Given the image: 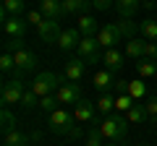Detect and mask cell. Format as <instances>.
I'll list each match as a JSON object with an SVG mask.
<instances>
[{
	"mask_svg": "<svg viewBox=\"0 0 157 146\" xmlns=\"http://www.w3.org/2000/svg\"><path fill=\"white\" fill-rule=\"evenodd\" d=\"M76 29L81 31V37H97V34H100V24H97V21H94V16H89V13L78 16Z\"/></svg>",
	"mask_w": 157,
	"mask_h": 146,
	"instance_id": "obj_18",
	"label": "cell"
},
{
	"mask_svg": "<svg viewBox=\"0 0 157 146\" xmlns=\"http://www.w3.org/2000/svg\"><path fill=\"white\" fill-rule=\"evenodd\" d=\"M13 63H16V76L32 73V71H37V65H39L37 55H34V52L29 50L26 45H24V47H18V50L13 52Z\"/></svg>",
	"mask_w": 157,
	"mask_h": 146,
	"instance_id": "obj_6",
	"label": "cell"
},
{
	"mask_svg": "<svg viewBox=\"0 0 157 146\" xmlns=\"http://www.w3.org/2000/svg\"><path fill=\"white\" fill-rule=\"evenodd\" d=\"M123 60H126V55L121 50H115V47L102 52V65H105V71H110V73L123 71Z\"/></svg>",
	"mask_w": 157,
	"mask_h": 146,
	"instance_id": "obj_12",
	"label": "cell"
},
{
	"mask_svg": "<svg viewBox=\"0 0 157 146\" xmlns=\"http://www.w3.org/2000/svg\"><path fill=\"white\" fill-rule=\"evenodd\" d=\"M84 146H105V144H102V133H100V123L89 128V133H86V141H84Z\"/></svg>",
	"mask_w": 157,
	"mask_h": 146,
	"instance_id": "obj_30",
	"label": "cell"
},
{
	"mask_svg": "<svg viewBox=\"0 0 157 146\" xmlns=\"http://www.w3.org/2000/svg\"><path fill=\"white\" fill-rule=\"evenodd\" d=\"M29 136L21 133V130H8V133H3V146H29Z\"/></svg>",
	"mask_w": 157,
	"mask_h": 146,
	"instance_id": "obj_23",
	"label": "cell"
},
{
	"mask_svg": "<svg viewBox=\"0 0 157 146\" xmlns=\"http://www.w3.org/2000/svg\"><path fill=\"white\" fill-rule=\"evenodd\" d=\"M21 107H24V110H34V107H39V97L34 94L32 89H26V91H24V99H21Z\"/></svg>",
	"mask_w": 157,
	"mask_h": 146,
	"instance_id": "obj_33",
	"label": "cell"
},
{
	"mask_svg": "<svg viewBox=\"0 0 157 146\" xmlns=\"http://www.w3.org/2000/svg\"><path fill=\"white\" fill-rule=\"evenodd\" d=\"M0 128H3V133H8V130H16V118L11 115V110L8 107H3V112H0Z\"/></svg>",
	"mask_w": 157,
	"mask_h": 146,
	"instance_id": "obj_29",
	"label": "cell"
},
{
	"mask_svg": "<svg viewBox=\"0 0 157 146\" xmlns=\"http://www.w3.org/2000/svg\"><path fill=\"white\" fill-rule=\"evenodd\" d=\"M100 39L97 37H81V42H78V57L84 63H102V55H100Z\"/></svg>",
	"mask_w": 157,
	"mask_h": 146,
	"instance_id": "obj_7",
	"label": "cell"
},
{
	"mask_svg": "<svg viewBox=\"0 0 157 146\" xmlns=\"http://www.w3.org/2000/svg\"><path fill=\"white\" fill-rule=\"evenodd\" d=\"M128 94H131V99H134V102L144 99V97H147V84H144V78L128 81Z\"/></svg>",
	"mask_w": 157,
	"mask_h": 146,
	"instance_id": "obj_26",
	"label": "cell"
},
{
	"mask_svg": "<svg viewBox=\"0 0 157 146\" xmlns=\"http://www.w3.org/2000/svg\"><path fill=\"white\" fill-rule=\"evenodd\" d=\"M78 42H81V31H78L76 26H71V29H63V34H60V39H58V50H76L78 47Z\"/></svg>",
	"mask_w": 157,
	"mask_h": 146,
	"instance_id": "obj_16",
	"label": "cell"
},
{
	"mask_svg": "<svg viewBox=\"0 0 157 146\" xmlns=\"http://www.w3.org/2000/svg\"><path fill=\"white\" fill-rule=\"evenodd\" d=\"M60 78H58L55 73H50V71H45V73H37V78L32 81V91L37 97H47V94H55L58 89H60Z\"/></svg>",
	"mask_w": 157,
	"mask_h": 146,
	"instance_id": "obj_5",
	"label": "cell"
},
{
	"mask_svg": "<svg viewBox=\"0 0 157 146\" xmlns=\"http://www.w3.org/2000/svg\"><path fill=\"white\" fill-rule=\"evenodd\" d=\"M92 5V0H63V13L66 16H84Z\"/></svg>",
	"mask_w": 157,
	"mask_h": 146,
	"instance_id": "obj_17",
	"label": "cell"
},
{
	"mask_svg": "<svg viewBox=\"0 0 157 146\" xmlns=\"http://www.w3.org/2000/svg\"><path fill=\"white\" fill-rule=\"evenodd\" d=\"M60 102H58V94H47V97H39V110H42V112H55V110H60Z\"/></svg>",
	"mask_w": 157,
	"mask_h": 146,
	"instance_id": "obj_27",
	"label": "cell"
},
{
	"mask_svg": "<svg viewBox=\"0 0 157 146\" xmlns=\"http://www.w3.org/2000/svg\"><path fill=\"white\" fill-rule=\"evenodd\" d=\"M0 71L3 73H16V63H13V55H8V52H3V57H0Z\"/></svg>",
	"mask_w": 157,
	"mask_h": 146,
	"instance_id": "obj_34",
	"label": "cell"
},
{
	"mask_svg": "<svg viewBox=\"0 0 157 146\" xmlns=\"http://www.w3.org/2000/svg\"><path fill=\"white\" fill-rule=\"evenodd\" d=\"M92 5L94 11H107L110 5H115V0H92Z\"/></svg>",
	"mask_w": 157,
	"mask_h": 146,
	"instance_id": "obj_37",
	"label": "cell"
},
{
	"mask_svg": "<svg viewBox=\"0 0 157 146\" xmlns=\"http://www.w3.org/2000/svg\"><path fill=\"white\" fill-rule=\"evenodd\" d=\"M76 123L71 112L66 110H55V112L47 115V125H50V133H58V136H68V138H81V128Z\"/></svg>",
	"mask_w": 157,
	"mask_h": 146,
	"instance_id": "obj_2",
	"label": "cell"
},
{
	"mask_svg": "<svg viewBox=\"0 0 157 146\" xmlns=\"http://www.w3.org/2000/svg\"><path fill=\"white\" fill-rule=\"evenodd\" d=\"M139 8H141V0H115V11L123 21L136 18L139 16Z\"/></svg>",
	"mask_w": 157,
	"mask_h": 146,
	"instance_id": "obj_13",
	"label": "cell"
},
{
	"mask_svg": "<svg viewBox=\"0 0 157 146\" xmlns=\"http://www.w3.org/2000/svg\"><path fill=\"white\" fill-rule=\"evenodd\" d=\"M73 118L76 123H97V104L89 99H81L73 110Z\"/></svg>",
	"mask_w": 157,
	"mask_h": 146,
	"instance_id": "obj_11",
	"label": "cell"
},
{
	"mask_svg": "<svg viewBox=\"0 0 157 146\" xmlns=\"http://www.w3.org/2000/svg\"><path fill=\"white\" fill-rule=\"evenodd\" d=\"M113 107H115V99H113L110 94H100V102H97V110H100L102 115H110Z\"/></svg>",
	"mask_w": 157,
	"mask_h": 146,
	"instance_id": "obj_32",
	"label": "cell"
},
{
	"mask_svg": "<svg viewBox=\"0 0 157 146\" xmlns=\"http://www.w3.org/2000/svg\"><path fill=\"white\" fill-rule=\"evenodd\" d=\"M105 146H121V144H118V141H107Z\"/></svg>",
	"mask_w": 157,
	"mask_h": 146,
	"instance_id": "obj_39",
	"label": "cell"
},
{
	"mask_svg": "<svg viewBox=\"0 0 157 146\" xmlns=\"http://www.w3.org/2000/svg\"><path fill=\"white\" fill-rule=\"evenodd\" d=\"M155 81H157V73H155Z\"/></svg>",
	"mask_w": 157,
	"mask_h": 146,
	"instance_id": "obj_41",
	"label": "cell"
},
{
	"mask_svg": "<svg viewBox=\"0 0 157 146\" xmlns=\"http://www.w3.org/2000/svg\"><path fill=\"white\" fill-rule=\"evenodd\" d=\"M37 34H39V39L45 42V45H58V39H60V21H50V18H45L42 24H37Z\"/></svg>",
	"mask_w": 157,
	"mask_h": 146,
	"instance_id": "obj_8",
	"label": "cell"
},
{
	"mask_svg": "<svg viewBox=\"0 0 157 146\" xmlns=\"http://www.w3.org/2000/svg\"><path fill=\"white\" fill-rule=\"evenodd\" d=\"M115 73H110V71H105V68H102V71H97L94 73V78H92V84H94V89L97 91H107L110 89V86H115Z\"/></svg>",
	"mask_w": 157,
	"mask_h": 146,
	"instance_id": "obj_20",
	"label": "cell"
},
{
	"mask_svg": "<svg viewBox=\"0 0 157 146\" xmlns=\"http://www.w3.org/2000/svg\"><path fill=\"white\" fill-rule=\"evenodd\" d=\"M141 5H144V8H152V5H155V0H141Z\"/></svg>",
	"mask_w": 157,
	"mask_h": 146,
	"instance_id": "obj_38",
	"label": "cell"
},
{
	"mask_svg": "<svg viewBox=\"0 0 157 146\" xmlns=\"http://www.w3.org/2000/svg\"><path fill=\"white\" fill-rule=\"evenodd\" d=\"M144 45H147L144 37H134V39H128V42H126V57L141 60V57H144Z\"/></svg>",
	"mask_w": 157,
	"mask_h": 146,
	"instance_id": "obj_21",
	"label": "cell"
},
{
	"mask_svg": "<svg viewBox=\"0 0 157 146\" xmlns=\"http://www.w3.org/2000/svg\"><path fill=\"white\" fill-rule=\"evenodd\" d=\"M126 120H128L131 125H141V123H147L149 125V112H147V107H144V102H134V107H131L128 112H126Z\"/></svg>",
	"mask_w": 157,
	"mask_h": 146,
	"instance_id": "obj_19",
	"label": "cell"
},
{
	"mask_svg": "<svg viewBox=\"0 0 157 146\" xmlns=\"http://www.w3.org/2000/svg\"><path fill=\"white\" fill-rule=\"evenodd\" d=\"M131 146H149V144H131Z\"/></svg>",
	"mask_w": 157,
	"mask_h": 146,
	"instance_id": "obj_40",
	"label": "cell"
},
{
	"mask_svg": "<svg viewBox=\"0 0 157 146\" xmlns=\"http://www.w3.org/2000/svg\"><path fill=\"white\" fill-rule=\"evenodd\" d=\"M39 11L45 13V18H50V21L66 18V13H63V0H39Z\"/></svg>",
	"mask_w": 157,
	"mask_h": 146,
	"instance_id": "obj_14",
	"label": "cell"
},
{
	"mask_svg": "<svg viewBox=\"0 0 157 146\" xmlns=\"http://www.w3.org/2000/svg\"><path fill=\"white\" fill-rule=\"evenodd\" d=\"M26 21L32 24L34 29H37V24H42V21H45V13L39 11V8H37V11H29V13H26Z\"/></svg>",
	"mask_w": 157,
	"mask_h": 146,
	"instance_id": "obj_35",
	"label": "cell"
},
{
	"mask_svg": "<svg viewBox=\"0 0 157 146\" xmlns=\"http://www.w3.org/2000/svg\"><path fill=\"white\" fill-rule=\"evenodd\" d=\"M26 24L21 16H8L3 18V31H6V39H24L26 34Z\"/></svg>",
	"mask_w": 157,
	"mask_h": 146,
	"instance_id": "obj_9",
	"label": "cell"
},
{
	"mask_svg": "<svg viewBox=\"0 0 157 146\" xmlns=\"http://www.w3.org/2000/svg\"><path fill=\"white\" fill-rule=\"evenodd\" d=\"M100 133H102V138L121 144L126 138V133H128V120H126V115H121V112L105 115V120L100 123Z\"/></svg>",
	"mask_w": 157,
	"mask_h": 146,
	"instance_id": "obj_3",
	"label": "cell"
},
{
	"mask_svg": "<svg viewBox=\"0 0 157 146\" xmlns=\"http://www.w3.org/2000/svg\"><path fill=\"white\" fill-rule=\"evenodd\" d=\"M24 11H26V0H3V13H0V18L21 16Z\"/></svg>",
	"mask_w": 157,
	"mask_h": 146,
	"instance_id": "obj_22",
	"label": "cell"
},
{
	"mask_svg": "<svg viewBox=\"0 0 157 146\" xmlns=\"http://www.w3.org/2000/svg\"><path fill=\"white\" fill-rule=\"evenodd\" d=\"M139 34L147 42H157V21L155 18H144V21L139 24Z\"/></svg>",
	"mask_w": 157,
	"mask_h": 146,
	"instance_id": "obj_24",
	"label": "cell"
},
{
	"mask_svg": "<svg viewBox=\"0 0 157 146\" xmlns=\"http://www.w3.org/2000/svg\"><path fill=\"white\" fill-rule=\"evenodd\" d=\"M84 71H86V63L81 60V57H68L66 60V78L68 81L78 84V81L84 78Z\"/></svg>",
	"mask_w": 157,
	"mask_h": 146,
	"instance_id": "obj_15",
	"label": "cell"
},
{
	"mask_svg": "<svg viewBox=\"0 0 157 146\" xmlns=\"http://www.w3.org/2000/svg\"><path fill=\"white\" fill-rule=\"evenodd\" d=\"M24 91H26V84H24V78H21V76H13L11 81H6V84H3V91H0L3 107L21 104V99H24Z\"/></svg>",
	"mask_w": 157,
	"mask_h": 146,
	"instance_id": "obj_4",
	"label": "cell"
},
{
	"mask_svg": "<svg viewBox=\"0 0 157 146\" xmlns=\"http://www.w3.org/2000/svg\"><path fill=\"white\" fill-rule=\"evenodd\" d=\"M144 57L157 63V42H147V45H144Z\"/></svg>",
	"mask_w": 157,
	"mask_h": 146,
	"instance_id": "obj_36",
	"label": "cell"
},
{
	"mask_svg": "<svg viewBox=\"0 0 157 146\" xmlns=\"http://www.w3.org/2000/svg\"><path fill=\"white\" fill-rule=\"evenodd\" d=\"M144 107H147V112H149V125H152V128H157V94L147 97Z\"/></svg>",
	"mask_w": 157,
	"mask_h": 146,
	"instance_id": "obj_28",
	"label": "cell"
},
{
	"mask_svg": "<svg viewBox=\"0 0 157 146\" xmlns=\"http://www.w3.org/2000/svg\"><path fill=\"white\" fill-rule=\"evenodd\" d=\"M55 94H58V102H60V104H78V102L84 99V97H81V84H73V81L60 84V89H58Z\"/></svg>",
	"mask_w": 157,
	"mask_h": 146,
	"instance_id": "obj_10",
	"label": "cell"
},
{
	"mask_svg": "<svg viewBox=\"0 0 157 146\" xmlns=\"http://www.w3.org/2000/svg\"><path fill=\"white\" fill-rule=\"evenodd\" d=\"M136 73H139L141 78H155L157 63H155V60H147V57H141V60L136 63Z\"/></svg>",
	"mask_w": 157,
	"mask_h": 146,
	"instance_id": "obj_25",
	"label": "cell"
},
{
	"mask_svg": "<svg viewBox=\"0 0 157 146\" xmlns=\"http://www.w3.org/2000/svg\"><path fill=\"white\" fill-rule=\"evenodd\" d=\"M131 107H134V99H131V94H118V97H115V110H118L121 115H126Z\"/></svg>",
	"mask_w": 157,
	"mask_h": 146,
	"instance_id": "obj_31",
	"label": "cell"
},
{
	"mask_svg": "<svg viewBox=\"0 0 157 146\" xmlns=\"http://www.w3.org/2000/svg\"><path fill=\"white\" fill-rule=\"evenodd\" d=\"M155 21H157V16H155Z\"/></svg>",
	"mask_w": 157,
	"mask_h": 146,
	"instance_id": "obj_42",
	"label": "cell"
},
{
	"mask_svg": "<svg viewBox=\"0 0 157 146\" xmlns=\"http://www.w3.org/2000/svg\"><path fill=\"white\" fill-rule=\"evenodd\" d=\"M136 31H139V24H134V21H113V24H105L100 29L97 39H100V45L105 50H113L118 42H123V39L128 42L134 37H139Z\"/></svg>",
	"mask_w": 157,
	"mask_h": 146,
	"instance_id": "obj_1",
	"label": "cell"
}]
</instances>
